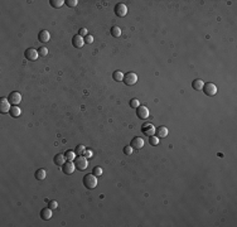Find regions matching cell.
<instances>
[{
    "label": "cell",
    "instance_id": "cell-25",
    "mask_svg": "<svg viewBox=\"0 0 237 227\" xmlns=\"http://www.w3.org/2000/svg\"><path fill=\"white\" fill-rule=\"evenodd\" d=\"M74 151H76V154H78V155H83V154H84V151H86V146L82 145V144H80V145L76 146Z\"/></svg>",
    "mask_w": 237,
    "mask_h": 227
},
{
    "label": "cell",
    "instance_id": "cell-12",
    "mask_svg": "<svg viewBox=\"0 0 237 227\" xmlns=\"http://www.w3.org/2000/svg\"><path fill=\"white\" fill-rule=\"evenodd\" d=\"M144 139L143 138H140V136H135V138H132V140H131V143H130V145H131V148L132 149H141L143 146H144Z\"/></svg>",
    "mask_w": 237,
    "mask_h": 227
},
{
    "label": "cell",
    "instance_id": "cell-31",
    "mask_svg": "<svg viewBox=\"0 0 237 227\" xmlns=\"http://www.w3.org/2000/svg\"><path fill=\"white\" fill-rule=\"evenodd\" d=\"M66 4L68 5L70 8H74L76 5L78 4V2H77V0H67V2H66Z\"/></svg>",
    "mask_w": 237,
    "mask_h": 227
},
{
    "label": "cell",
    "instance_id": "cell-6",
    "mask_svg": "<svg viewBox=\"0 0 237 227\" xmlns=\"http://www.w3.org/2000/svg\"><path fill=\"white\" fill-rule=\"evenodd\" d=\"M10 108H12V104L9 102V100L6 97H0V112L6 114L10 111Z\"/></svg>",
    "mask_w": 237,
    "mask_h": 227
},
{
    "label": "cell",
    "instance_id": "cell-7",
    "mask_svg": "<svg viewBox=\"0 0 237 227\" xmlns=\"http://www.w3.org/2000/svg\"><path fill=\"white\" fill-rule=\"evenodd\" d=\"M8 100H9V102L13 105V106H18L20 104V101H22V95L19 94V92H12V94L8 96Z\"/></svg>",
    "mask_w": 237,
    "mask_h": 227
},
{
    "label": "cell",
    "instance_id": "cell-32",
    "mask_svg": "<svg viewBox=\"0 0 237 227\" xmlns=\"http://www.w3.org/2000/svg\"><path fill=\"white\" fill-rule=\"evenodd\" d=\"M78 34H80L81 37H87V36H88V30H87L86 28H81L80 32H78Z\"/></svg>",
    "mask_w": 237,
    "mask_h": 227
},
{
    "label": "cell",
    "instance_id": "cell-20",
    "mask_svg": "<svg viewBox=\"0 0 237 227\" xmlns=\"http://www.w3.org/2000/svg\"><path fill=\"white\" fill-rule=\"evenodd\" d=\"M36 179H38V181H43V179H46V177H47V172L44 170V169H38L37 172H36Z\"/></svg>",
    "mask_w": 237,
    "mask_h": 227
},
{
    "label": "cell",
    "instance_id": "cell-26",
    "mask_svg": "<svg viewBox=\"0 0 237 227\" xmlns=\"http://www.w3.org/2000/svg\"><path fill=\"white\" fill-rule=\"evenodd\" d=\"M149 143L153 146H156V145H159V138L158 136H155V135H151L150 138H149Z\"/></svg>",
    "mask_w": 237,
    "mask_h": 227
},
{
    "label": "cell",
    "instance_id": "cell-22",
    "mask_svg": "<svg viewBox=\"0 0 237 227\" xmlns=\"http://www.w3.org/2000/svg\"><path fill=\"white\" fill-rule=\"evenodd\" d=\"M112 78L116 81V82H120V81H124V73L121 71H115L112 73Z\"/></svg>",
    "mask_w": 237,
    "mask_h": 227
},
{
    "label": "cell",
    "instance_id": "cell-18",
    "mask_svg": "<svg viewBox=\"0 0 237 227\" xmlns=\"http://www.w3.org/2000/svg\"><path fill=\"white\" fill-rule=\"evenodd\" d=\"M203 86H204V82H203L202 80H199V78L194 80V81L192 82V87L196 90V91H201V90L203 88Z\"/></svg>",
    "mask_w": 237,
    "mask_h": 227
},
{
    "label": "cell",
    "instance_id": "cell-19",
    "mask_svg": "<svg viewBox=\"0 0 237 227\" xmlns=\"http://www.w3.org/2000/svg\"><path fill=\"white\" fill-rule=\"evenodd\" d=\"M64 156H66V160L73 162L74 159H76V156H77V154H76L74 150H67L66 153H64Z\"/></svg>",
    "mask_w": 237,
    "mask_h": 227
},
{
    "label": "cell",
    "instance_id": "cell-5",
    "mask_svg": "<svg viewBox=\"0 0 237 227\" xmlns=\"http://www.w3.org/2000/svg\"><path fill=\"white\" fill-rule=\"evenodd\" d=\"M141 132L145 134V135H148V136L154 135V134H155V128H154V125L150 124V122H144V124L141 125Z\"/></svg>",
    "mask_w": 237,
    "mask_h": 227
},
{
    "label": "cell",
    "instance_id": "cell-4",
    "mask_svg": "<svg viewBox=\"0 0 237 227\" xmlns=\"http://www.w3.org/2000/svg\"><path fill=\"white\" fill-rule=\"evenodd\" d=\"M202 90L204 91V94H206L207 96H215V95L217 94V86L215 85V83H212V82L204 83V86H203Z\"/></svg>",
    "mask_w": 237,
    "mask_h": 227
},
{
    "label": "cell",
    "instance_id": "cell-1",
    "mask_svg": "<svg viewBox=\"0 0 237 227\" xmlns=\"http://www.w3.org/2000/svg\"><path fill=\"white\" fill-rule=\"evenodd\" d=\"M83 184H84V187L88 188V189L96 188V186L98 184L97 177L95 174H86L83 177Z\"/></svg>",
    "mask_w": 237,
    "mask_h": 227
},
{
    "label": "cell",
    "instance_id": "cell-15",
    "mask_svg": "<svg viewBox=\"0 0 237 227\" xmlns=\"http://www.w3.org/2000/svg\"><path fill=\"white\" fill-rule=\"evenodd\" d=\"M50 39V34H49V32L48 30H40L39 33V40L42 42V43H48Z\"/></svg>",
    "mask_w": 237,
    "mask_h": 227
},
{
    "label": "cell",
    "instance_id": "cell-11",
    "mask_svg": "<svg viewBox=\"0 0 237 227\" xmlns=\"http://www.w3.org/2000/svg\"><path fill=\"white\" fill-rule=\"evenodd\" d=\"M136 114H138V116H139V119H143V120H145V119H148L149 117V108L146 107V106H139L138 108H136Z\"/></svg>",
    "mask_w": 237,
    "mask_h": 227
},
{
    "label": "cell",
    "instance_id": "cell-21",
    "mask_svg": "<svg viewBox=\"0 0 237 227\" xmlns=\"http://www.w3.org/2000/svg\"><path fill=\"white\" fill-rule=\"evenodd\" d=\"M9 114H10L13 117H19V116L22 115V111H20V108H19L18 106H12Z\"/></svg>",
    "mask_w": 237,
    "mask_h": 227
},
{
    "label": "cell",
    "instance_id": "cell-14",
    "mask_svg": "<svg viewBox=\"0 0 237 227\" xmlns=\"http://www.w3.org/2000/svg\"><path fill=\"white\" fill-rule=\"evenodd\" d=\"M40 218L42 220H44V221H48L52 218V208H49V207H46L43 208L40 211Z\"/></svg>",
    "mask_w": 237,
    "mask_h": 227
},
{
    "label": "cell",
    "instance_id": "cell-27",
    "mask_svg": "<svg viewBox=\"0 0 237 227\" xmlns=\"http://www.w3.org/2000/svg\"><path fill=\"white\" fill-rule=\"evenodd\" d=\"M38 53L40 57H46L48 54V48L47 47H39L38 48Z\"/></svg>",
    "mask_w": 237,
    "mask_h": 227
},
{
    "label": "cell",
    "instance_id": "cell-8",
    "mask_svg": "<svg viewBox=\"0 0 237 227\" xmlns=\"http://www.w3.org/2000/svg\"><path fill=\"white\" fill-rule=\"evenodd\" d=\"M115 14L117 16H125L128 14V6H126L124 3H118L115 5Z\"/></svg>",
    "mask_w": 237,
    "mask_h": 227
},
{
    "label": "cell",
    "instance_id": "cell-17",
    "mask_svg": "<svg viewBox=\"0 0 237 227\" xmlns=\"http://www.w3.org/2000/svg\"><path fill=\"white\" fill-rule=\"evenodd\" d=\"M155 131L158 134V138H167L168 134H169V131H168V129L165 128V126H159L158 130H155Z\"/></svg>",
    "mask_w": 237,
    "mask_h": 227
},
{
    "label": "cell",
    "instance_id": "cell-34",
    "mask_svg": "<svg viewBox=\"0 0 237 227\" xmlns=\"http://www.w3.org/2000/svg\"><path fill=\"white\" fill-rule=\"evenodd\" d=\"M48 207H49V208H52V209H56V208L58 207V203H57L56 201H50V202H49V205H48Z\"/></svg>",
    "mask_w": 237,
    "mask_h": 227
},
{
    "label": "cell",
    "instance_id": "cell-33",
    "mask_svg": "<svg viewBox=\"0 0 237 227\" xmlns=\"http://www.w3.org/2000/svg\"><path fill=\"white\" fill-rule=\"evenodd\" d=\"M84 156H86L87 159H91L92 156H94V151H92V150H87L86 149V151H84V154H83Z\"/></svg>",
    "mask_w": 237,
    "mask_h": 227
},
{
    "label": "cell",
    "instance_id": "cell-23",
    "mask_svg": "<svg viewBox=\"0 0 237 227\" xmlns=\"http://www.w3.org/2000/svg\"><path fill=\"white\" fill-rule=\"evenodd\" d=\"M110 33H111V36H112V37H115V38H118V37L121 36V29L115 25V27H112V28H111V30H110Z\"/></svg>",
    "mask_w": 237,
    "mask_h": 227
},
{
    "label": "cell",
    "instance_id": "cell-24",
    "mask_svg": "<svg viewBox=\"0 0 237 227\" xmlns=\"http://www.w3.org/2000/svg\"><path fill=\"white\" fill-rule=\"evenodd\" d=\"M64 3H66V2H63V0H50V2H49L50 6L56 8V9H58V8H61Z\"/></svg>",
    "mask_w": 237,
    "mask_h": 227
},
{
    "label": "cell",
    "instance_id": "cell-13",
    "mask_svg": "<svg viewBox=\"0 0 237 227\" xmlns=\"http://www.w3.org/2000/svg\"><path fill=\"white\" fill-rule=\"evenodd\" d=\"M72 44H73L74 48H82L84 46V38L81 37L80 34H76L72 38Z\"/></svg>",
    "mask_w": 237,
    "mask_h": 227
},
{
    "label": "cell",
    "instance_id": "cell-29",
    "mask_svg": "<svg viewBox=\"0 0 237 227\" xmlns=\"http://www.w3.org/2000/svg\"><path fill=\"white\" fill-rule=\"evenodd\" d=\"M92 174H95L96 177L102 175V169H101L100 167H95V168H94V170H92Z\"/></svg>",
    "mask_w": 237,
    "mask_h": 227
},
{
    "label": "cell",
    "instance_id": "cell-35",
    "mask_svg": "<svg viewBox=\"0 0 237 227\" xmlns=\"http://www.w3.org/2000/svg\"><path fill=\"white\" fill-rule=\"evenodd\" d=\"M92 42H94V37L92 36H87V37H84V43H88V44H91Z\"/></svg>",
    "mask_w": 237,
    "mask_h": 227
},
{
    "label": "cell",
    "instance_id": "cell-10",
    "mask_svg": "<svg viewBox=\"0 0 237 227\" xmlns=\"http://www.w3.org/2000/svg\"><path fill=\"white\" fill-rule=\"evenodd\" d=\"M74 169H76V164H74L73 162H70V160H67V162L62 165V170H63V173L67 174V175L72 174V173L74 172Z\"/></svg>",
    "mask_w": 237,
    "mask_h": 227
},
{
    "label": "cell",
    "instance_id": "cell-9",
    "mask_svg": "<svg viewBox=\"0 0 237 227\" xmlns=\"http://www.w3.org/2000/svg\"><path fill=\"white\" fill-rule=\"evenodd\" d=\"M24 56H25V58H27L28 61H36L38 58V56H39V53H38V50L34 49V48H28L24 52Z\"/></svg>",
    "mask_w": 237,
    "mask_h": 227
},
{
    "label": "cell",
    "instance_id": "cell-30",
    "mask_svg": "<svg viewBox=\"0 0 237 227\" xmlns=\"http://www.w3.org/2000/svg\"><path fill=\"white\" fill-rule=\"evenodd\" d=\"M124 154H126V155H131L132 154V148H131V145H126L124 148Z\"/></svg>",
    "mask_w": 237,
    "mask_h": 227
},
{
    "label": "cell",
    "instance_id": "cell-3",
    "mask_svg": "<svg viewBox=\"0 0 237 227\" xmlns=\"http://www.w3.org/2000/svg\"><path fill=\"white\" fill-rule=\"evenodd\" d=\"M124 82H125L128 86L135 85V83L138 82V74L135 73V72H129V73L124 74Z\"/></svg>",
    "mask_w": 237,
    "mask_h": 227
},
{
    "label": "cell",
    "instance_id": "cell-16",
    "mask_svg": "<svg viewBox=\"0 0 237 227\" xmlns=\"http://www.w3.org/2000/svg\"><path fill=\"white\" fill-rule=\"evenodd\" d=\"M53 160H54V164H56V165H63V164L66 163V156H64V154H61V153H59V154H56V155H54V159H53Z\"/></svg>",
    "mask_w": 237,
    "mask_h": 227
},
{
    "label": "cell",
    "instance_id": "cell-2",
    "mask_svg": "<svg viewBox=\"0 0 237 227\" xmlns=\"http://www.w3.org/2000/svg\"><path fill=\"white\" fill-rule=\"evenodd\" d=\"M74 164L78 168V170H84L88 167V159L83 155H78L74 159Z\"/></svg>",
    "mask_w": 237,
    "mask_h": 227
},
{
    "label": "cell",
    "instance_id": "cell-28",
    "mask_svg": "<svg viewBox=\"0 0 237 227\" xmlns=\"http://www.w3.org/2000/svg\"><path fill=\"white\" fill-rule=\"evenodd\" d=\"M130 106H131L132 108H138V107L140 106L139 100H136V98H132V100L130 101Z\"/></svg>",
    "mask_w": 237,
    "mask_h": 227
}]
</instances>
